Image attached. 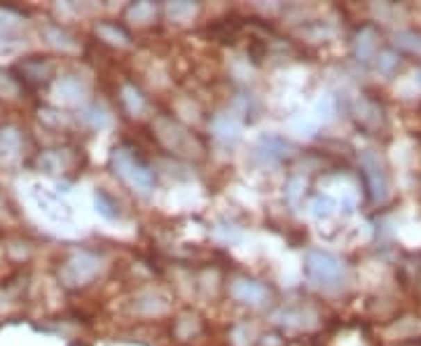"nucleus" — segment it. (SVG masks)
I'll return each instance as SVG.
<instances>
[{"label": "nucleus", "instance_id": "obj_3", "mask_svg": "<svg viewBox=\"0 0 421 346\" xmlns=\"http://www.w3.org/2000/svg\"><path fill=\"white\" fill-rule=\"evenodd\" d=\"M358 159H361V169H363V176H365V183L370 188L372 199L384 201L388 197V190H391V183H388V173L381 157L374 150H365L361 152Z\"/></svg>", "mask_w": 421, "mask_h": 346}, {"label": "nucleus", "instance_id": "obj_26", "mask_svg": "<svg viewBox=\"0 0 421 346\" xmlns=\"http://www.w3.org/2000/svg\"><path fill=\"white\" fill-rule=\"evenodd\" d=\"M414 82H417V87L421 89V68H417V73H414Z\"/></svg>", "mask_w": 421, "mask_h": 346}, {"label": "nucleus", "instance_id": "obj_7", "mask_svg": "<svg viewBox=\"0 0 421 346\" xmlns=\"http://www.w3.org/2000/svg\"><path fill=\"white\" fill-rule=\"evenodd\" d=\"M292 152L290 143L286 138L276 136V133H265L258 138V143L253 147V157L263 164H276L283 157H288Z\"/></svg>", "mask_w": 421, "mask_h": 346}, {"label": "nucleus", "instance_id": "obj_25", "mask_svg": "<svg viewBox=\"0 0 421 346\" xmlns=\"http://www.w3.org/2000/svg\"><path fill=\"white\" fill-rule=\"evenodd\" d=\"M290 129H292V131H297V136H302V138H309L311 133L316 131V124H311L309 120L299 117V120H292V122H290Z\"/></svg>", "mask_w": 421, "mask_h": 346}, {"label": "nucleus", "instance_id": "obj_6", "mask_svg": "<svg viewBox=\"0 0 421 346\" xmlns=\"http://www.w3.org/2000/svg\"><path fill=\"white\" fill-rule=\"evenodd\" d=\"M157 136L162 140L169 150L178 152V155H195L197 152V145H195V138L190 136L183 126H178L176 122H169V120H159L157 122Z\"/></svg>", "mask_w": 421, "mask_h": 346}, {"label": "nucleus", "instance_id": "obj_21", "mask_svg": "<svg viewBox=\"0 0 421 346\" xmlns=\"http://www.w3.org/2000/svg\"><path fill=\"white\" fill-rule=\"evenodd\" d=\"M304 188H307V183H304V178H290L288 185H286V199H288L290 206H299V197L304 195Z\"/></svg>", "mask_w": 421, "mask_h": 346}, {"label": "nucleus", "instance_id": "obj_16", "mask_svg": "<svg viewBox=\"0 0 421 346\" xmlns=\"http://www.w3.org/2000/svg\"><path fill=\"white\" fill-rule=\"evenodd\" d=\"M122 104H124V108L131 115H140V113L145 110V99L140 96L138 89L131 87V85H124L122 87Z\"/></svg>", "mask_w": 421, "mask_h": 346}, {"label": "nucleus", "instance_id": "obj_11", "mask_svg": "<svg viewBox=\"0 0 421 346\" xmlns=\"http://www.w3.org/2000/svg\"><path fill=\"white\" fill-rule=\"evenodd\" d=\"M54 92L63 101V104H70V106L82 104V101H85V96H87V89L80 82V78H63V80H59V82H56Z\"/></svg>", "mask_w": 421, "mask_h": 346}, {"label": "nucleus", "instance_id": "obj_10", "mask_svg": "<svg viewBox=\"0 0 421 346\" xmlns=\"http://www.w3.org/2000/svg\"><path fill=\"white\" fill-rule=\"evenodd\" d=\"M377 31L374 26H363L358 33H356V40H354V54L356 59L361 63H368L374 59V52H377Z\"/></svg>", "mask_w": 421, "mask_h": 346}, {"label": "nucleus", "instance_id": "obj_1", "mask_svg": "<svg viewBox=\"0 0 421 346\" xmlns=\"http://www.w3.org/2000/svg\"><path fill=\"white\" fill-rule=\"evenodd\" d=\"M110 164H113L115 173H117L129 188L140 192V195H150V190L155 188V176H152V171L133 155V150H129V147H117L110 157Z\"/></svg>", "mask_w": 421, "mask_h": 346}, {"label": "nucleus", "instance_id": "obj_2", "mask_svg": "<svg viewBox=\"0 0 421 346\" xmlns=\"http://www.w3.org/2000/svg\"><path fill=\"white\" fill-rule=\"evenodd\" d=\"M304 269H307V277L314 281L316 286H323V288H337L347 279L344 262L337 258V255L325 253V251H311L307 255V260H304Z\"/></svg>", "mask_w": 421, "mask_h": 346}, {"label": "nucleus", "instance_id": "obj_14", "mask_svg": "<svg viewBox=\"0 0 421 346\" xmlns=\"http://www.w3.org/2000/svg\"><path fill=\"white\" fill-rule=\"evenodd\" d=\"M393 42H395V47L405 49V52L421 56V33H417V31H398L393 38Z\"/></svg>", "mask_w": 421, "mask_h": 346}, {"label": "nucleus", "instance_id": "obj_17", "mask_svg": "<svg viewBox=\"0 0 421 346\" xmlns=\"http://www.w3.org/2000/svg\"><path fill=\"white\" fill-rule=\"evenodd\" d=\"M97 33L110 44H119V47H126V44H129V35H126L122 28L115 26V24H99Z\"/></svg>", "mask_w": 421, "mask_h": 346}, {"label": "nucleus", "instance_id": "obj_18", "mask_svg": "<svg viewBox=\"0 0 421 346\" xmlns=\"http://www.w3.org/2000/svg\"><path fill=\"white\" fill-rule=\"evenodd\" d=\"M314 115L318 122H330L337 115V104H335V96L330 94H323L321 99L316 101L314 106Z\"/></svg>", "mask_w": 421, "mask_h": 346}, {"label": "nucleus", "instance_id": "obj_9", "mask_svg": "<svg viewBox=\"0 0 421 346\" xmlns=\"http://www.w3.org/2000/svg\"><path fill=\"white\" fill-rule=\"evenodd\" d=\"M229 295L246 304H263L267 299V288L263 283H258V281L237 279L232 286H229Z\"/></svg>", "mask_w": 421, "mask_h": 346}, {"label": "nucleus", "instance_id": "obj_15", "mask_svg": "<svg viewBox=\"0 0 421 346\" xmlns=\"http://www.w3.org/2000/svg\"><path fill=\"white\" fill-rule=\"evenodd\" d=\"M337 211V201L330 195H316L309 201V213L314 217H330Z\"/></svg>", "mask_w": 421, "mask_h": 346}, {"label": "nucleus", "instance_id": "obj_12", "mask_svg": "<svg viewBox=\"0 0 421 346\" xmlns=\"http://www.w3.org/2000/svg\"><path fill=\"white\" fill-rule=\"evenodd\" d=\"M22 147V138L15 129H3L0 131V157H5V162L15 159Z\"/></svg>", "mask_w": 421, "mask_h": 346}, {"label": "nucleus", "instance_id": "obj_23", "mask_svg": "<svg viewBox=\"0 0 421 346\" xmlns=\"http://www.w3.org/2000/svg\"><path fill=\"white\" fill-rule=\"evenodd\" d=\"M195 5L192 3H171L169 5V17L174 19V22H185V19H190L195 15Z\"/></svg>", "mask_w": 421, "mask_h": 346}, {"label": "nucleus", "instance_id": "obj_5", "mask_svg": "<svg viewBox=\"0 0 421 346\" xmlns=\"http://www.w3.org/2000/svg\"><path fill=\"white\" fill-rule=\"evenodd\" d=\"M101 272V258L92 253H75L61 269V281L70 288L85 286Z\"/></svg>", "mask_w": 421, "mask_h": 346}, {"label": "nucleus", "instance_id": "obj_8", "mask_svg": "<svg viewBox=\"0 0 421 346\" xmlns=\"http://www.w3.org/2000/svg\"><path fill=\"white\" fill-rule=\"evenodd\" d=\"M210 131L222 143H237L241 138V131H244V124L234 113H220L210 122Z\"/></svg>", "mask_w": 421, "mask_h": 346}, {"label": "nucleus", "instance_id": "obj_22", "mask_svg": "<svg viewBox=\"0 0 421 346\" xmlns=\"http://www.w3.org/2000/svg\"><path fill=\"white\" fill-rule=\"evenodd\" d=\"M126 15H129V19H136L138 24H145L155 17V5L152 3H136V5H131Z\"/></svg>", "mask_w": 421, "mask_h": 346}, {"label": "nucleus", "instance_id": "obj_20", "mask_svg": "<svg viewBox=\"0 0 421 346\" xmlns=\"http://www.w3.org/2000/svg\"><path fill=\"white\" fill-rule=\"evenodd\" d=\"M44 35H47L49 44H54V47H61V49H75L78 44L73 42V38H70L68 33H63L61 28H44Z\"/></svg>", "mask_w": 421, "mask_h": 346}, {"label": "nucleus", "instance_id": "obj_19", "mask_svg": "<svg viewBox=\"0 0 421 346\" xmlns=\"http://www.w3.org/2000/svg\"><path fill=\"white\" fill-rule=\"evenodd\" d=\"M85 120H87V124L94 126V129H106V126L110 124V113L101 106H92L85 113Z\"/></svg>", "mask_w": 421, "mask_h": 346}, {"label": "nucleus", "instance_id": "obj_4", "mask_svg": "<svg viewBox=\"0 0 421 346\" xmlns=\"http://www.w3.org/2000/svg\"><path fill=\"white\" fill-rule=\"evenodd\" d=\"M31 201L35 204V208L52 222H68L73 217V211L66 201L61 199L59 192H52L44 185H31Z\"/></svg>", "mask_w": 421, "mask_h": 346}, {"label": "nucleus", "instance_id": "obj_13", "mask_svg": "<svg viewBox=\"0 0 421 346\" xmlns=\"http://www.w3.org/2000/svg\"><path fill=\"white\" fill-rule=\"evenodd\" d=\"M94 204H97V213L104 215L106 220H117L119 217L117 201H115L106 190H97V195H94Z\"/></svg>", "mask_w": 421, "mask_h": 346}, {"label": "nucleus", "instance_id": "obj_24", "mask_svg": "<svg viewBox=\"0 0 421 346\" xmlns=\"http://www.w3.org/2000/svg\"><path fill=\"white\" fill-rule=\"evenodd\" d=\"M398 63H400V56L395 52H388V49L377 56V68H379V73H384V75L393 73V68H398Z\"/></svg>", "mask_w": 421, "mask_h": 346}]
</instances>
